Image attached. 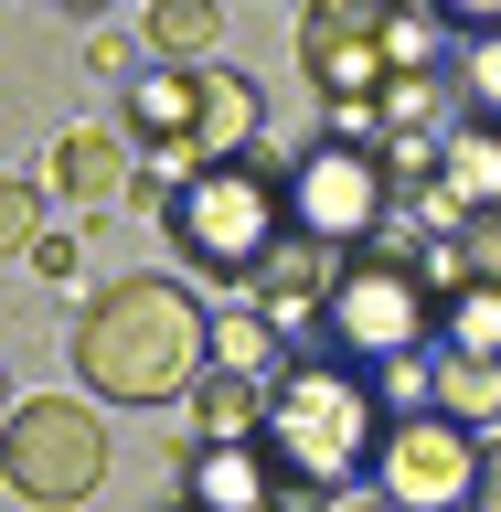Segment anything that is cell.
Segmentation results:
<instances>
[{"label": "cell", "mask_w": 501, "mask_h": 512, "mask_svg": "<svg viewBox=\"0 0 501 512\" xmlns=\"http://www.w3.org/2000/svg\"><path fill=\"white\" fill-rule=\"evenodd\" d=\"M331 278H342V256H320L310 235H288V246L256 267L246 299H256V320H267L288 352H310V342H320V310H331Z\"/></svg>", "instance_id": "obj_9"}, {"label": "cell", "mask_w": 501, "mask_h": 512, "mask_svg": "<svg viewBox=\"0 0 501 512\" xmlns=\"http://www.w3.org/2000/svg\"><path fill=\"white\" fill-rule=\"evenodd\" d=\"M438 416L491 427V416H501V363H448V352H438Z\"/></svg>", "instance_id": "obj_18"}, {"label": "cell", "mask_w": 501, "mask_h": 512, "mask_svg": "<svg viewBox=\"0 0 501 512\" xmlns=\"http://www.w3.org/2000/svg\"><path fill=\"white\" fill-rule=\"evenodd\" d=\"M43 235H54V224H43V182L11 171V182H0V256H32Z\"/></svg>", "instance_id": "obj_19"}, {"label": "cell", "mask_w": 501, "mask_h": 512, "mask_svg": "<svg viewBox=\"0 0 501 512\" xmlns=\"http://www.w3.org/2000/svg\"><path fill=\"white\" fill-rule=\"evenodd\" d=\"M182 502L192 512H288V470L267 459V438L192 448V459H182Z\"/></svg>", "instance_id": "obj_10"}, {"label": "cell", "mask_w": 501, "mask_h": 512, "mask_svg": "<svg viewBox=\"0 0 501 512\" xmlns=\"http://www.w3.org/2000/svg\"><path fill=\"white\" fill-rule=\"evenodd\" d=\"M182 406H192V448H235V438H267V384H256V374H224V363H214V374L192 384Z\"/></svg>", "instance_id": "obj_14"}, {"label": "cell", "mask_w": 501, "mask_h": 512, "mask_svg": "<svg viewBox=\"0 0 501 512\" xmlns=\"http://www.w3.org/2000/svg\"><path fill=\"white\" fill-rule=\"evenodd\" d=\"M384 384L342 352H288L278 384H267V459L288 480H310L342 502V480H374V448H384Z\"/></svg>", "instance_id": "obj_3"}, {"label": "cell", "mask_w": 501, "mask_h": 512, "mask_svg": "<svg viewBox=\"0 0 501 512\" xmlns=\"http://www.w3.org/2000/svg\"><path fill=\"white\" fill-rule=\"evenodd\" d=\"M11 406H22V395H11V374H0V427H11Z\"/></svg>", "instance_id": "obj_24"}, {"label": "cell", "mask_w": 501, "mask_h": 512, "mask_svg": "<svg viewBox=\"0 0 501 512\" xmlns=\"http://www.w3.org/2000/svg\"><path fill=\"white\" fill-rule=\"evenodd\" d=\"M32 267H43V278H75L86 256H75V235H43V246H32Z\"/></svg>", "instance_id": "obj_22"}, {"label": "cell", "mask_w": 501, "mask_h": 512, "mask_svg": "<svg viewBox=\"0 0 501 512\" xmlns=\"http://www.w3.org/2000/svg\"><path fill=\"white\" fill-rule=\"evenodd\" d=\"M459 267H480V278H501V224H470V246H459Z\"/></svg>", "instance_id": "obj_21"}, {"label": "cell", "mask_w": 501, "mask_h": 512, "mask_svg": "<svg viewBox=\"0 0 501 512\" xmlns=\"http://www.w3.org/2000/svg\"><path fill=\"white\" fill-rule=\"evenodd\" d=\"M54 11H96V0H54Z\"/></svg>", "instance_id": "obj_26"}, {"label": "cell", "mask_w": 501, "mask_h": 512, "mask_svg": "<svg viewBox=\"0 0 501 512\" xmlns=\"http://www.w3.org/2000/svg\"><path fill=\"white\" fill-rule=\"evenodd\" d=\"M459 278V256H395V246H363L342 256V278H331V310H320V352H342V363H438V288Z\"/></svg>", "instance_id": "obj_4"}, {"label": "cell", "mask_w": 501, "mask_h": 512, "mask_svg": "<svg viewBox=\"0 0 501 512\" xmlns=\"http://www.w3.org/2000/svg\"><path fill=\"white\" fill-rule=\"evenodd\" d=\"M395 224V150L374 139H310L288 160V235H310L320 256H363Z\"/></svg>", "instance_id": "obj_6"}, {"label": "cell", "mask_w": 501, "mask_h": 512, "mask_svg": "<svg viewBox=\"0 0 501 512\" xmlns=\"http://www.w3.org/2000/svg\"><path fill=\"white\" fill-rule=\"evenodd\" d=\"M427 192H438V214H459V224H501V128L491 118H459L438 139Z\"/></svg>", "instance_id": "obj_12"}, {"label": "cell", "mask_w": 501, "mask_h": 512, "mask_svg": "<svg viewBox=\"0 0 501 512\" xmlns=\"http://www.w3.org/2000/svg\"><path fill=\"white\" fill-rule=\"evenodd\" d=\"M342 512H395V502H342Z\"/></svg>", "instance_id": "obj_25"}, {"label": "cell", "mask_w": 501, "mask_h": 512, "mask_svg": "<svg viewBox=\"0 0 501 512\" xmlns=\"http://www.w3.org/2000/svg\"><path fill=\"white\" fill-rule=\"evenodd\" d=\"M75 374L96 406H182L214 374V320L182 278H118L75 320Z\"/></svg>", "instance_id": "obj_1"}, {"label": "cell", "mask_w": 501, "mask_h": 512, "mask_svg": "<svg viewBox=\"0 0 501 512\" xmlns=\"http://www.w3.org/2000/svg\"><path fill=\"white\" fill-rule=\"evenodd\" d=\"M128 171H139V139L128 128H64L54 150H43V182L75 203V214H107V203H128Z\"/></svg>", "instance_id": "obj_11"}, {"label": "cell", "mask_w": 501, "mask_h": 512, "mask_svg": "<svg viewBox=\"0 0 501 512\" xmlns=\"http://www.w3.org/2000/svg\"><path fill=\"white\" fill-rule=\"evenodd\" d=\"M256 128H267V107H256L246 75H224V64H150L128 86V139H139V192L128 203L171 214V192L192 171H214V160H246Z\"/></svg>", "instance_id": "obj_2"}, {"label": "cell", "mask_w": 501, "mask_h": 512, "mask_svg": "<svg viewBox=\"0 0 501 512\" xmlns=\"http://www.w3.org/2000/svg\"><path fill=\"white\" fill-rule=\"evenodd\" d=\"M160 235H171V256H192L203 278L256 288V267L288 246V171L256 160V150L246 160H214V171H192V182L171 192Z\"/></svg>", "instance_id": "obj_5"}, {"label": "cell", "mask_w": 501, "mask_h": 512, "mask_svg": "<svg viewBox=\"0 0 501 512\" xmlns=\"http://www.w3.org/2000/svg\"><path fill=\"white\" fill-rule=\"evenodd\" d=\"M470 512H501V438L480 448V491H470Z\"/></svg>", "instance_id": "obj_23"}, {"label": "cell", "mask_w": 501, "mask_h": 512, "mask_svg": "<svg viewBox=\"0 0 501 512\" xmlns=\"http://www.w3.org/2000/svg\"><path fill=\"white\" fill-rule=\"evenodd\" d=\"M214 363H224V374H256V384H278V363H288V342H278V331H267V320H235V310H224L214 320Z\"/></svg>", "instance_id": "obj_17"}, {"label": "cell", "mask_w": 501, "mask_h": 512, "mask_svg": "<svg viewBox=\"0 0 501 512\" xmlns=\"http://www.w3.org/2000/svg\"><path fill=\"white\" fill-rule=\"evenodd\" d=\"M480 427H459V416H438V406H416V416H395L384 427V448H374V502H395V512H470V491H480Z\"/></svg>", "instance_id": "obj_8"}, {"label": "cell", "mask_w": 501, "mask_h": 512, "mask_svg": "<svg viewBox=\"0 0 501 512\" xmlns=\"http://www.w3.org/2000/svg\"><path fill=\"white\" fill-rule=\"evenodd\" d=\"M128 11H150V0H128Z\"/></svg>", "instance_id": "obj_27"}, {"label": "cell", "mask_w": 501, "mask_h": 512, "mask_svg": "<svg viewBox=\"0 0 501 512\" xmlns=\"http://www.w3.org/2000/svg\"><path fill=\"white\" fill-rule=\"evenodd\" d=\"M438 352L448 363H501V278L459 267V278L438 288Z\"/></svg>", "instance_id": "obj_13"}, {"label": "cell", "mask_w": 501, "mask_h": 512, "mask_svg": "<svg viewBox=\"0 0 501 512\" xmlns=\"http://www.w3.org/2000/svg\"><path fill=\"white\" fill-rule=\"evenodd\" d=\"M0 480L43 512L96 502V480H107V416H96V395H22L11 427H0Z\"/></svg>", "instance_id": "obj_7"}, {"label": "cell", "mask_w": 501, "mask_h": 512, "mask_svg": "<svg viewBox=\"0 0 501 512\" xmlns=\"http://www.w3.org/2000/svg\"><path fill=\"white\" fill-rule=\"evenodd\" d=\"M448 96H459V118L501 128V32H459L448 43Z\"/></svg>", "instance_id": "obj_16"}, {"label": "cell", "mask_w": 501, "mask_h": 512, "mask_svg": "<svg viewBox=\"0 0 501 512\" xmlns=\"http://www.w3.org/2000/svg\"><path fill=\"white\" fill-rule=\"evenodd\" d=\"M139 32H150V64H214L224 0H150V11H139Z\"/></svg>", "instance_id": "obj_15"}, {"label": "cell", "mask_w": 501, "mask_h": 512, "mask_svg": "<svg viewBox=\"0 0 501 512\" xmlns=\"http://www.w3.org/2000/svg\"><path fill=\"white\" fill-rule=\"evenodd\" d=\"M427 11L448 22V43H459V32H501V0H427Z\"/></svg>", "instance_id": "obj_20"}, {"label": "cell", "mask_w": 501, "mask_h": 512, "mask_svg": "<svg viewBox=\"0 0 501 512\" xmlns=\"http://www.w3.org/2000/svg\"><path fill=\"white\" fill-rule=\"evenodd\" d=\"M171 512H192V502H171Z\"/></svg>", "instance_id": "obj_28"}]
</instances>
